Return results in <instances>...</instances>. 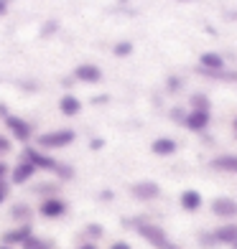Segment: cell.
Here are the masks:
<instances>
[{
	"label": "cell",
	"instance_id": "cell-16",
	"mask_svg": "<svg viewBox=\"0 0 237 249\" xmlns=\"http://www.w3.org/2000/svg\"><path fill=\"white\" fill-rule=\"evenodd\" d=\"M212 165L217 168V171H227V173H237V155H219L214 158Z\"/></svg>",
	"mask_w": 237,
	"mask_h": 249
},
{
	"label": "cell",
	"instance_id": "cell-14",
	"mask_svg": "<svg viewBox=\"0 0 237 249\" xmlns=\"http://www.w3.org/2000/svg\"><path fill=\"white\" fill-rule=\"evenodd\" d=\"M176 148H178V145H176V140H171V138H156L153 145H151V150H153L156 155H161V158L174 155Z\"/></svg>",
	"mask_w": 237,
	"mask_h": 249
},
{
	"label": "cell",
	"instance_id": "cell-4",
	"mask_svg": "<svg viewBox=\"0 0 237 249\" xmlns=\"http://www.w3.org/2000/svg\"><path fill=\"white\" fill-rule=\"evenodd\" d=\"M130 194L138 201H153V198L161 196V186L153 183V180H138V183H133Z\"/></svg>",
	"mask_w": 237,
	"mask_h": 249
},
{
	"label": "cell",
	"instance_id": "cell-30",
	"mask_svg": "<svg viewBox=\"0 0 237 249\" xmlns=\"http://www.w3.org/2000/svg\"><path fill=\"white\" fill-rule=\"evenodd\" d=\"M235 130H237V122H235Z\"/></svg>",
	"mask_w": 237,
	"mask_h": 249
},
{
	"label": "cell",
	"instance_id": "cell-17",
	"mask_svg": "<svg viewBox=\"0 0 237 249\" xmlns=\"http://www.w3.org/2000/svg\"><path fill=\"white\" fill-rule=\"evenodd\" d=\"M59 107H61L64 115H69V117H72V115H77V112L82 109V105H79V99H77V97H72V94H66V97L61 99V105H59Z\"/></svg>",
	"mask_w": 237,
	"mask_h": 249
},
{
	"label": "cell",
	"instance_id": "cell-22",
	"mask_svg": "<svg viewBox=\"0 0 237 249\" xmlns=\"http://www.w3.org/2000/svg\"><path fill=\"white\" fill-rule=\"evenodd\" d=\"M5 198H8V186H5V180H0V206H3Z\"/></svg>",
	"mask_w": 237,
	"mask_h": 249
},
{
	"label": "cell",
	"instance_id": "cell-21",
	"mask_svg": "<svg viewBox=\"0 0 237 249\" xmlns=\"http://www.w3.org/2000/svg\"><path fill=\"white\" fill-rule=\"evenodd\" d=\"M87 234H89V236H95V239H97V236H102V226H97V224H89V226H87Z\"/></svg>",
	"mask_w": 237,
	"mask_h": 249
},
{
	"label": "cell",
	"instance_id": "cell-19",
	"mask_svg": "<svg viewBox=\"0 0 237 249\" xmlns=\"http://www.w3.org/2000/svg\"><path fill=\"white\" fill-rule=\"evenodd\" d=\"M10 213H13L16 219H28L31 216V209L26 206V203H18V206H13V211H10Z\"/></svg>",
	"mask_w": 237,
	"mask_h": 249
},
{
	"label": "cell",
	"instance_id": "cell-15",
	"mask_svg": "<svg viewBox=\"0 0 237 249\" xmlns=\"http://www.w3.org/2000/svg\"><path fill=\"white\" fill-rule=\"evenodd\" d=\"M74 74H77L79 82H99V79H102V71H99L95 64H82V66H77Z\"/></svg>",
	"mask_w": 237,
	"mask_h": 249
},
{
	"label": "cell",
	"instance_id": "cell-29",
	"mask_svg": "<svg viewBox=\"0 0 237 249\" xmlns=\"http://www.w3.org/2000/svg\"><path fill=\"white\" fill-rule=\"evenodd\" d=\"M232 249H237V242H235V244H232Z\"/></svg>",
	"mask_w": 237,
	"mask_h": 249
},
{
	"label": "cell",
	"instance_id": "cell-26",
	"mask_svg": "<svg viewBox=\"0 0 237 249\" xmlns=\"http://www.w3.org/2000/svg\"><path fill=\"white\" fill-rule=\"evenodd\" d=\"M5 8H8V0H0V13H5Z\"/></svg>",
	"mask_w": 237,
	"mask_h": 249
},
{
	"label": "cell",
	"instance_id": "cell-10",
	"mask_svg": "<svg viewBox=\"0 0 237 249\" xmlns=\"http://www.w3.org/2000/svg\"><path fill=\"white\" fill-rule=\"evenodd\" d=\"M5 124H8V130L16 135L18 140H28L31 138V124L26 120H20V117H5Z\"/></svg>",
	"mask_w": 237,
	"mask_h": 249
},
{
	"label": "cell",
	"instance_id": "cell-28",
	"mask_svg": "<svg viewBox=\"0 0 237 249\" xmlns=\"http://www.w3.org/2000/svg\"><path fill=\"white\" fill-rule=\"evenodd\" d=\"M0 249H10V247H5V244H0Z\"/></svg>",
	"mask_w": 237,
	"mask_h": 249
},
{
	"label": "cell",
	"instance_id": "cell-8",
	"mask_svg": "<svg viewBox=\"0 0 237 249\" xmlns=\"http://www.w3.org/2000/svg\"><path fill=\"white\" fill-rule=\"evenodd\" d=\"M178 203H181V209H184V211L194 213V211H199L201 206H204V196H201L197 188H186L184 194L178 196Z\"/></svg>",
	"mask_w": 237,
	"mask_h": 249
},
{
	"label": "cell",
	"instance_id": "cell-23",
	"mask_svg": "<svg viewBox=\"0 0 237 249\" xmlns=\"http://www.w3.org/2000/svg\"><path fill=\"white\" fill-rule=\"evenodd\" d=\"M110 249H133V247H130L128 242H115V244H112Z\"/></svg>",
	"mask_w": 237,
	"mask_h": 249
},
{
	"label": "cell",
	"instance_id": "cell-3",
	"mask_svg": "<svg viewBox=\"0 0 237 249\" xmlns=\"http://www.w3.org/2000/svg\"><path fill=\"white\" fill-rule=\"evenodd\" d=\"M212 213L219 219H235L237 216V201L230 196H217L212 201Z\"/></svg>",
	"mask_w": 237,
	"mask_h": 249
},
{
	"label": "cell",
	"instance_id": "cell-11",
	"mask_svg": "<svg viewBox=\"0 0 237 249\" xmlns=\"http://www.w3.org/2000/svg\"><path fill=\"white\" fill-rule=\"evenodd\" d=\"M199 64H201V69H204V71H212V76H217V71L224 66V59L219 53H214V51H207V53H201Z\"/></svg>",
	"mask_w": 237,
	"mask_h": 249
},
{
	"label": "cell",
	"instance_id": "cell-25",
	"mask_svg": "<svg viewBox=\"0 0 237 249\" xmlns=\"http://www.w3.org/2000/svg\"><path fill=\"white\" fill-rule=\"evenodd\" d=\"M5 176H8V165H5L3 160H0V180H3Z\"/></svg>",
	"mask_w": 237,
	"mask_h": 249
},
{
	"label": "cell",
	"instance_id": "cell-9",
	"mask_svg": "<svg viewBox=\"0 0 237 249\" xmlns=\"http://www.w3.org/2000/svg\"><path fill=\"white\" fill-rule=\"evenodd\" d=\"M26 160L33 165V168H43V171H56L59 168V163L54 160V158H49V155H43V153H39V150H26Z\"/></svg>",
	"mask_w": 237,
	"mask_h": 249
},
{
	"label": "cell",
	"instance_id": "cell-13",
	"mask_svg": "<svg viewBox=\"0 0 237 249\" xmlns=\"http://www.w3.org/2000/svg\"><path fill=\"white\" fill-rule=\"evenodd\" d=\"M28 236H33V231H31V226L26 224V226H18V229L8 231V234L3 236V244H5V247H10V244H20V247H23V242L28 239Z\"/></svg>",
	"mask_w": 237,
	"mask_h": 249
},
{
	"label": "cell",
	"instance_id": "cell-12",
	"mask_svg": "<svg viewBox=\"0 0 237 249\" xmlns=\"http://www.w3.org/2000/svg\"><path fill=\"white\" fill-rule=\"evenodd\" d=\"M33 173H36V168H33L28 160H20L13 168V173H10V180H13V183H26V180L33 178Z\"/></svg>",
	"mask_w": 237,
	"mask_h": 249
},
{
	"label": "cell",
	"instance_id": "cell-6",
	"mask_svg": "<svg viewBox=\"0 0 237 249\" xmlns=\"http://www.w3.org/2000/svg\"><path fill=\"white\" fill-rule=\"evenodd\" d=\"M41 216H46V219H59L66 213V203L61 198H56V196H49V198H43L41 201Z\"/></svg>",
	"mask_w": 237,
	"mask_h": 249
},
{
	"label": "cell",
	"instance_id": "cell-24",
	"mask_svg": "<svg viewBox=\"0 0 237 249\" xmlns=\"http://www.w3.org/2000/svg\"><path fill=\"white\" fill-rule=\"evenodd\" d=\"M8 148H10V142L3 138V135H0V153H3V150H8Z\"/></svg>",
	"mask_w": 237,
	"mask_h": 249
},
{
	"label": "cell",
	"instance_id": "cell-5",
	"mask_svg": "<svg viewBox=\"0 0 237 249\" xmlns=\"http://www.w3.org/2000/svg\"><path fill=\"white\" fill-rule=\"evenodd\" d=\"M209 120H212L209 109H191L189 115L184 117V124L189 130H194V132H201V130L209 127Z\"/></svg>",
	"mask_w": 237,
	"mask_h": 249
},
{
	"label": "cell",
	"instance_id": "cell-7",
	"mask_svg": "<svg viewBox=\"0 0 237 249\" xmlns=\"http://www.w3.org/2000/svg\"><path fill=\"white\" fill-rule=\"evenodd\" d=\"M212 239L217 242V244H227V247H232V244L237 242V224H235V221H227V224L217 226V229L212 231Z\"/></svg>",
	"mask_w": 237,
	"mask_h": 249
},
{
	"label": "cell",
	"instance_id": "cell-2",
	"mask_svg": "<svg viewBox=\"0 0 237 249\" xmlns=\"http://www.w3.org/2000/svg\"><path fill=\"white\" fill-rule=\"evenodd\" d=\"M69 142H74V130H56V132H46L39 138V145L46 150H59L66 148Z\"/></svg>",
	"mask_w": 237,
	"mask_h": 249
},
{
	"label": "cell",
	"instance_id": "cell-20",
	"mask_svg": "<svg viewBox=\"0 0 237 249\" xmlns=\"http://www.w3.org/2000/svg\"><path fill=\"white\" fill-rule=\"evenodd\" d=\"M133 51V43H118V46H115V53L118 56H128Z\"/></svg>",
	"mask_w": 237,
	"mask_h": 249
},
{
	"label": "cell",
	"instance_id": "cell-1",
	"mask_svg": "<svg viewBox=\"0 0 237 249\" xmlns=\"http://www.w3.org/2000/svg\"><path fill=\"white\" fill-rule=\"evenodd\" d=\"M135 229H138V234H140L151 247H156V249H174V247H171V239L166 236V231L161 229V226H156V224H143V221H140L138 226H135Z\"/></svg>",
	"mask_w": 237,
	"mask_h": 249
},
{
	"label": "cell",
	"instance_id": "cell-18",
	"mask_svg": "<svg viewBox=\"0 0 237 249\" xmlns=\"http://www.w3.org/2000/svg\"><path fill=\"white\" fill-rule=\"evenodd\" d=\"M23 249H54V244L46 239H39V236H28L23 242Z\"/></svg>",
	"mask_w": 237,
	"mask_h": 249
},
{
	"label": "cell",
	"instance_id": "cell-27",
	"mask_svg": "<svg viewBox=\"0 0 237 249\" xmlns=\"http://www.w3.org/2000/svg\"><path fill=\"white\" fill-rule=\"evenodd\" d=\"M79 249H97V247H95V244H82Z\"/></svg>",
	"mask_w": 237,
	"mask_h": 249
}]
</instances>
